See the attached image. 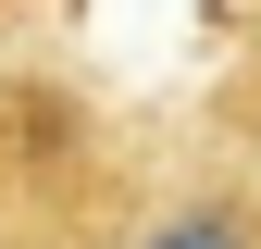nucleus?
I'll return each mask as SVG.
<instances>
[{
    "instance_id": "obj_1",
    "label": "nucleus",
    "mask_w": 261,
    "mask_h": 249,
    "mask_svg": "<svg viewBox=\"0 0 261 249\" xmlns=\"http://www.w3.org/2000/svg\"><path fill=\"white\" fill-rule=\"evenodd\" d=\"M100 249H261V150L249 137H212V150L149 162Z\"/></svg>"
},
{
    "instance_id": "obj_2",
    "label": "nucleus",
    "mask_w": 261,
    "mask_h": 249,
    "mask_svg": "<svg viewBox=\"0 0 261 249\" xmlns=\"http://www.w3.org/2000/svg\"><path fill=\"white\" fill-rule=\"evenodd\" d=\"M224 137H249V150H261V0H249V25H237V75H224Z\"/></svg>"
}]
</instances>
